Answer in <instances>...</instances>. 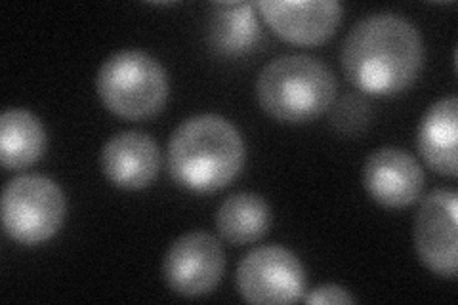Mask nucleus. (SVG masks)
<instances>
[{"label":"nucleus","instance_id":"4468645a","mask_svg":"<svg viewBox=\"0 0 458 305\" xmlns=\"http://www.w3.org/2000/svg\"><path fill=\"white\" fill-rule=\"evenodd\" d=\"M47 149V130L31 111L8 109L0 117V161L6 170L35 165Z\"/></svg>","mask_w":458,"mask_h":305},{"label":"nucleus","instance_id":"0eeeda50","mask_svg":"<svg viewBox=\"0 0 458 305\" xmlns=\"http://www.w3.org/2000/svg\"><path fill=\"white\" fill-rule=\"evenodd\" d=\"M224 269L222 244L205 231H191L176 239L163 261L166 286L185 298L210 294L220 284Z\"/></svg>","mask_w":458,"mask_h":305},{"label":"nucleus","instance_id":"423d86ee","mask_svg":"<svg viewBox=\"0 0 458 305\" xmlns=\"http://www.w3.org/2000/svg\"><path fill=\"white\" fill-rule=\"evenodd\" d=\"M235 281L241 298L256 305L300 301L308 284L302 261L277 244L250 250L241 259Z\"/></svg>","mask_w":458,"mask_h":305},{"label":"nucleus","instance_id":"f03ea898","mask_svg":"<svg viewBox=\"0 0 458 305\" xmlns=\"http://www.w3.org/2000/svg\"><path fill=\"white\" fill-rule=\"evenodd\" d=\"M245 141L220 114L205 113L183 121L166 151L170 178L193 193H214L232 183L245 166Z\"/></svg>","mask_w":458,"mask_h":305},{"label":"nucleus","instance_id":"7ed1b4c3","mask_svg":"<svg viewBox=\"0 0 458 305\" xmlns=\"http://www.w3.org/2000/svg\"><path fill=\"white\" fill-rule=\"evenodd\" d=\"M336 77L310 55H281L258 75L256 99L271 119L300 124L328 111L336 97Z\"/></svg>","mask_w":458,"mask_h":305},{"label":"nucleus","instance_id":"f3484780","mask_svg":"<svg viewBox=\"0 0 458 305\" xmlns=\"http://www.w3.org/2000/svg\"><path fill=\"white\" fill-rule=\"evenodd\" d=\"M304 303L310 305H338V303H355L357 298L350 294L346 288L338 284H323L319 288L311 290L308 296L302 298Z\"/></svg>","mask_w":458,"mask_h":305},{"label":"nucleus","instance_id":"9d476101","mask_svg":"<svg viewBox=\"0 0 458 305\" xmlns=\"http://www.w3.org/2000/svg\"><path fill=\"white\" fill-rule=\"evenodd\" d=\"M264 20L286 42L318 47L328 40L342 21V4L335 0H291V3H256Z\"/></svg>","mask_w":458,"mask_h":305},{"label":"nucleus","instance_id":"6e6552de","mask_svg":"<svg viewBox=\"0 0 458 305\" xmlns=\"http://www.w3.org/2000/svg\"><path fill=\"white\" fill-rule=\"evenodd\" d=\"M456 217L458 193L436 189L429 193L414 220V249L422 264L439 277H456Z\"/></svg>","mask_w":458,"mask_h":305},{"label":"nucleus","instance_id":"dca6fc26","mask_svg":"<svg viewBox=\"0 0 458 305\" xmlns=\"http://www.w3.org/2000/svg\"><path fill=\"white\" fill-rule=\"evenodd\" d=\"M372 111L360 96H344L331 111V124L342 136H357L369 128Z\"/></svg>","mask_w":458,"mask_h":305},{"label":"nucleus","instance_id":"9b49d317","mask_svg":"<svg viewBox=\"0 0 458 305\" xmlns=\"http://www.w3.org/2000/svg\"><path fill=\"white\" fill-rule=\"evenodd\" d=\"M104 176L121 189H143L155 182L161 168V153L151 136L128 130L113 136L102 149Z\"/></svg>","mask_w":458,"mask_h":305},{"label":"nucleus","instance_id":"1a4fd4ad","mask_svg":"<svg viewBox=\"0 0 458 305\" xmlns=\"http://www.w3.org/2000/svg\"><path fill=\"white\" fill-rule=\"evenodd\" d=\"M363 185L380 207L399 210L419 200L424 189V172L407 151L382 148L367 157Z\"/></svg>","mask_w":458,"mask_h":305},{"label":"nucleus","instance_id":"39448f33","mask_svg":"<svg viewBox=\"0 0 458 305\" xmlns=\"http://www.w3.org/2000/svg\"><path fill=\"white\" fill-rule=\"evenodd\" d=\"M0 207L6 235L27 246L52 239L62 229L67 212L62 187L40 174L12 180L4 187Z\"/></svg>","mask_w":458,"mask_h":305},{"label":"nucleus","instance_id":"f257e3e1","mask_svg":"<svg viewBox=\"0 0 458 305\" xmlns=\"http://www.w3.org/2000/svg\"><path fill=\"white\" fill-rule=\"evenodd\" d=\"M348 80L370 96H395L417 80L424 62L419 29L397 13L357 21L342 45Z\"/></svg>","mask_w":458,"mask_h":305},{"label":"nucleus","instance_id":"ddd939ff","mask_svg":"<svg viewBox=\"0 0 458 305\" xmlns=\"http://www.w3.org/2000/svg\"><path fill=\"white\" fill-rule=\"evenodd\" d=\"M208 42L222 55H242L262 40L256 3H216L210 8Z\"/></svg>","mask_w":458,"mask_h":305},{"label":"nucleus","instance_id":"f8f14e48","mask_svg":"<svg viewBox=\"0 0 458 305\" xmlns=\"http://www.w3.org/2000/svg\"><path fill=\"white\" fill-rule=\"evenodd\" d=\"M456 97H443L428 109L419 128V151L424 163L447 178L456 176Z\"/></svg>","mask_w":458,"mask_h":305},{"label":"nucleus","instance_id":"2eb2a0df","mask_svg":"<svg viewBox=\"0 0 458 305\" xmlns=\"http://www.w3.org/2000/svg\"><path fill=\"white\" fill-rule=\"evenodd\" d=\"M271 225V210L264 197L235 193L227 197L216 214V229L224 241L235 246L260 241Z\"/></svg>","mask_w":458,"mask_h":305},{"label":"nucleus","instance_id":"20e7f679","mask_svg":"<svg viewBox=\"0 0 458 305\" xmlns=\"http://www.w3.org/2000/svg\"><path fill=\"white\" fill-rule=\"evenodd\" d=\"M98 94L104 106L128 121L159 114L168 99V75L146 52L123 50L109 55L98 71Z\"/></svg>","mask_w":458,"mask_h":305}]
</instances>
